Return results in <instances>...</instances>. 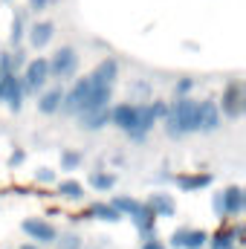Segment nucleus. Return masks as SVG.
<instances>
[{"label":"nucleus","instance_id":"1","mask_svg":"<svg viewBox=\"0 0 246 249\" xmlns=\"http://www.w3.org/2000/svg\"><path fill=\"white\" fill-rule=\"evenodd\" d=\"M165 124L171 136H180L188 130H200V105L191 99H180L168 113H165Z\"/></svg>","mask_w":246,"mask_h":249},{"label":"nucleus","instance_id":"2","mask_svg":"<svg viewBox=\"0 0 246 249\" xmlns=\"http://www.w3.org/2000/svg\"><path fill=\"white\" fill-rule=\"evenodd\" d=\"M87 93H90V78H81V81L61 99L64 110H67V113H78V110L84 107V102H87Z\"/></svg>","mask_w":246,"mask_h":249},{"label":"nucleus","instance_id":"3","mask_svg":"<svg viewBox=\"0 0 246 249\" xmlns=\"http://www.w3.org/2000/svg\"><path fill=\"white\" fill-rule=\"evenodd\" d=\"M0 99H6L12 110L20 107V84H18V78L12 72H3L0 75Z\"/></svg>","mask_w":246,"mask_h":249},{"label":"nucleus","instance_id":"4","mask_svg":"<svg viewBox=\"0 0 246 249\" xmlns=\"http://www.w3.org/2000/svg\"><path fill=\"white\" fill-rule=\"evenodd\" d=\"M72 70H75V53H72L70 47H64V50L55 53V58L50 61V72L67 78V75H72Z\"/></svg>","mask_w":246,"mask_h":249},{"label":"nucleus","instance_id":"5","mask_svg":"<svg viewBox=\"0 0 246 249\" xmlns=\"http://www.w3.org/2000/svg\"><path fill=\"white\" fill-rule=\"evenodd\" d=\"M154 119H157V113H154V105H145V107H136V124H133V130H127L133 139H142L151 127H154Z\"/></svg>","mask_w":246,"mask_h":249},{"label":"nucleus","instance_id":"6","mask_svg":"<svg viewBox=\"0 0 246 249\" xmlns=\"http://www.w3.org/2000/svg\"><path fill=\"white\" fill-rule=\"evenodd\" d=\"M47 75H50V61H44V58L32 61L26 67V87H41L47 81Z\"/></svg>","mask_w":246,"mask_h":249},{"label":"nucleus","instance_id":"7","mask_svg":"<svg viewBox=\"0 0 246 249\" xmlns=\"http://www.w3.org/2000/svg\"><path fill=\"white\" fill-rule=\"evenodd\" d=\"M23 229H26V235H32L35 241H44V244L55 241V229H53L50 223H44V220H26Z\"/></svg>","mask_w":246,"mask_h":249},{"label":"nucleus","instance_id":"8","mask_svg":"<svg viewBox=\"0 0 246 249\" xmlns=\"http://www.w3.org/2000/svg\"><path fill=\"white\" fill-rule=\"evenodd\" d=\"M110 119H113V124H119L122 130H133V124H136V107L119 105V107L110 113Z\"/></svg>","mask_w":246,"mask_h":249},{"label":"nucleus","instance_id":"9","mask_svg":"<svg viewBox=\"0 0 246 249\" xmlns=\"http://www.w3.org/2000/svg\"><path fill=\"white\" fill-rule=\"evenodd\" d=\"M116 61H102L99 64V70L90 75V81L93 84H107V87H113V78H116Z\"/></svg>","mask_w":246,"mask_h":249},{"label":"nucleus","instance_id":"10","mask_svg":"<svg viewBox=\"0 0 246 249\" xmlns=\"http://www.w3.org/2000/svg\"><path fill=\"white\" fill-rule=\"evenodd\" d=\"M206 241L203 232H174V247H188V249H200Z\"/></svg>","mask_w":246,"mask_h":249},{"label":"nucleus","instance_id":"11","mask_svg":"<svg viewBox=\"0 0 246 249\" xmlns=\"http://www.w3.org/2000/svg\"><path fill=\"white\" fill-rule=\"evenodd\" d=\"M217 124H220V116H217V107H214L211 102L200 105V127H203V130H214Z\"/></svg>","mask_w":246,"mask_h":249},{"label":"nucleus","instance_id":"12","mask_svg":"<svg viewBox=\"0 0 246 249\" xmlns=\"http://www.w3.org/2000/svg\"><path fill=\"white\" fill-rule=\"evenodd\" d=\"M148 206H151V212H154V214H165V217H171V214H174V200H171L168 194H154Z\"/></svg>","mask_w":246,"mask_h":249},{"label":"nucleus","instance_id":"13","mask_svg":"<svg viewBox=\"0 0 246 249\" xmlns=\"http://www.w3.org/2000/svg\"><path fill=\"white\" fill-rule=\"evenodd\" d=\"M241 209H244V194H241V188H229V191L223 194V212L238 214Z\"/></svg>","mask_w":246,"mask_h":249},{"label":"nucleus","instance_id":"14","mask_svg":"<svg viewBox=\"0 0 246 249\" xmlns=\"http://www.w3.org/2000/svg\"><path fill=\"white\" fill-rule=\"evenodd\" d=\"M107 119H110V110H107V107H99V110H87V113H84V127L96 130V127L107 124Z\"/></svg>","mask_w":246,"mask_h":249},{"label":"nucleus","instance_id":"15","mask_svg":"<svg viewBox=\"0 0 246 249\" xmlns=\"http://www.w3.org/2000/svg\"><path fill=\"white\" fill-rule=\"evenodd\" d=\"M29 38H32V44H35V47H44V44H50V38H53V23H35Z\"/></svg>","mask_w":246,"mask_h":249},{"label":"nucleus","instance_id":"16","mask_svg":"<svg viewBox=\"0 0 246 249\" xmlns=\"http://www.w3.org/2000/svg\"><path fill=\"white\" fill-rule=\"evenodd\" d=\"M61 99H64L61 90H50V93H47V96H44V99L38 102V107H41L44 113H55V110L61 107Z\"/></svg>","mask_w":246,"mask_h":249},{"label":"nucleus","instance_id":"17","mask_svg":"<svg viewBox=\"0 0 246 249\" xmlns=\"http://www.w3.org/2000/svg\"><path fill=\"white\" fill-rule=\"evenodd\" d=\"M223 110H226L229 116H238V113H241V107H238V90H235V87L226 93V99H223Z\"/></svg>","mask_w":246,"mask_h":249},{"label":"nucleus","instance_id":"18","mask_svg":"<svg viewBox=\"0 0 246 249\" xmlns=\"http://www.w3.org/2000/svg\"><path fill=\"white\" fill-rule=\"evenodd\" d=\"M93 214H99L102 220H119V209L116 206H105V203L93 206Z\"/></svg>","mask_w":246,"mask_h":249},{"label":"nucleus","instance_id":"19","mask_svg":"<svg viewBox=\"0 0 246 249\" xmlns=\"http://www.w3.org/2000/svg\"><path fill=\"white\" fill-rule=\"evenodd\" d=\"M209 183H211V177H209V174H200V177H183V180H180V186H183L185 191L200 188V186H209Z\"/></svg>","mask_w":246,"mask_h":249},{"label":"nucleus","instance_id":"20","mask_svg":"<svg viewBox=\"0 0 246 249\" xmlns=\"http://www.w3.org/2000/svg\"><path fill=\"white\" fill-rule=\"evenodd\" d=\"M113 206H116L119 212H127L130 217H133V214H136V212L142 209V206H139L136 200H127V197H116V200H113Z\"/></svg>","mask_w":246,"mask_h":249},{"label":"nucleus","instance_id":"21","mask_svg":"<svg viewBox=\"0 0 246 249\" xmlns=\"http://www.w3.org/2000/svg\"><path fill=\"white\" fill-rule=\"evenodd\" d=\"M90 183H93V186H96V188H102V191H107V188L113 186L116 180H113L110 174H93V180H90Z\"/></svg>","mask_w":246,"mask_h":249},{"label":"nucleus","instance_id":"22","mask_svg":"<svg viewBox=\"0 0 246 249\" xmlns=\"http://www.w3.org/2000/svg\"><path fill=\"white\" fill-rule=\"evenodd\" d=\"M58 191H61V194H67V197H81V186H78V183H72V180L61 183V186H58Z\"/></svg>","mask_w":246,"mask_h":249},{"label":"nucleus","instance_id":"23","mask_svg":"<svg viewBox=\"0 0 246 249\" xmlns=\"http://www.w3.org/2000/svg\"><path fill=\"white\" fill-rule=\"evenodd\" d=\"M61 162L67 165V168H75V165L81 162V157H78V154H72V151H67V154L61 157Z\"/></svg>","mask_w":246,"mask_h":249},{"label":"nucleus","instance_id":"24","mask_svg":"<svg viewBox=\"0 0 246 249\" xmlns=\"http://www.w3.org/2000/svg\"><path fill=\"white\" fill-rule=\"evenodd\" d=\"M229 244H232V238H229V235H217V238L211 241V247H214V249H226Z\"/></svg>","mask_w":246,"mask_h":249},{"label":"nucleus","instance_id":"25","mask_svg":"<svg viewBox=\"0 0 246 249\" xmlns=\"http://www.w3.org/2000/svg\"><path fill=\"white\" fill-rule=\"evenodd\" d=\"M20 23H23V20H20V18H15V32H12V38H15V41L20 38Z\"/></svg>","mask_w":246,"mask_h":249},{"label":"nucleus","instance_id":"26","mask_svg":"<svg viewBox=\"0 0 246 249\" xmlns=\"http://www.w3.org/2000/svg\"><path fill=\"white\" fill-rule=\"evenodd\" d=\"M9 162H12V165H18V162H23V151H15V154H12V160H9Z\"/></svg>","mask_w":246,"mask_h":249},{"label":"nucleus","instance_id":"27","mask_svg":"<svg viewBox=\"0 0 246 249\" xmlns=\"http://www.w3.org/2000/svg\"><path fill=\"white\" fill-rule=\"evenodd\" d=\"M38 180H41V183H50V180H53V171H38Z\"/></svg>","mask_w":246,"mask_h":249},{"label":"nucleus","instance_id":"28","mask_svg":"<svg viewBox=\"0 0 246 249\" xmlns=\"http://www.w3.org/2000/svg\"><path fill=\"white\" fill-rule=\"evenodd\" d=\"M142 249H162V247H159L157 241H148V244H145V247H142Z\"/></svg>","mask_w":246,"mask_h":249},{"label":"nucleus","instance_id":"29","mask_svg":"<svg viewBox=\"0 0 246 249\" xmlns=\"http://www.w3.org/2000/svg\"><path fill=\"white\" fill-rule=\"evenodd\" d=\"M32 6H35V9H44V6H47V0H32Z\"/></svg>","mask_w":246,"mask_h":249},{"label":"nucleus","instance_id":"30","mask_svg":"<svg viewBox=\"0 0 246 249\" xmlns=\"http://www.w3.org/2000/svg\"><path fill=\"white\" fill-rule=\"evenodd\" d=\"M23 249H35V247H23Z\"/></svg>","mask_w":246,"mask_h":249},{"label":"nucleus","instance_id":"31","mask_svg":"<svg viewBox=\"0 0 246 249\" xmlns=\"http://www.w3.org/2000/svg\"><path fill=\"white\" fill-rule=\"evenodd\" d=\"M226 249H229V247H226Z\"/></svg>","mask_w":246,"mask_h":249}]
</instances>
